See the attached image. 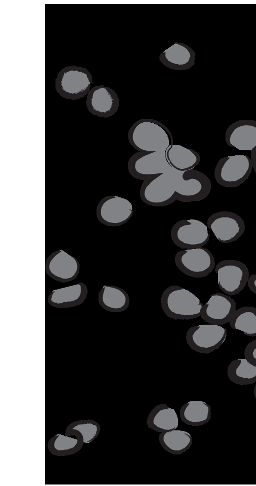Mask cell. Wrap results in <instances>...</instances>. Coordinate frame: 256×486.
Listing matches in <instances>:
<instances>
[{"instance_id": "1", "label": "cell", "mask_w": 256, "mask_h": 486, "mask_svg": "<svg viewBox=\"0 0 256 486\" xmlns=\"http://www.w3.org/2000/svg\"><path fill=\"white\" fill-rule=\"evenodd\" d=\"M128 139L138 151L166 152L174 144L168 128L152 119H142L134 123L128 131Z\"/></svg>"}, {"instance_id": "2", "label": "cell", "mask_w": 256, "mask_h": 486, "mask_svg": "<svg viewBox=\"0 0 256 486\" xmlns=\"http://www.w3.org/2000/svg\"><path fill=\"white\" fill-rule=\"evenodd\" d=\"M203 305L193 293L178 286L168 287L161 297L162 310L166 316L174 320H190L199 317Z\"/></svg>"}, {"instance_id": "3", "label": "cell", "mask_w": 256, "mask_h": 486, "mask_svg": "<svg viewBox=\"0 0 256 486\" xmlns=\"http://www.w3.org/2000/svg\"><path fill=\"white\" fill-rule=\"evenodd\" d=\"M175 169L146 179L142 182L140 195L147 204L154 206H164L176 200V196Z\"/></svg>"}, {"instance_id": "4", "label": "cell", "mask_w": 256, "mask_h": 486, "mask_svg": "<svg viewBox=\"0 0 256 486\" xmlns=\"http://www.w3.org/2000/svg\"><path fill=\"white\" fill-rule=\"evenodd\" d=\"M174 182L176 200L182 202L202 200L211 190L210 181L208 176L194 169L186 171L175 169Z\"/></svg>"}, {"instance_id": "5", "label": "cell", "mask_w": 256, "mask_h": 486, "mask_svg": "<svg viewBox=\"0 0 256 486\" xmlns=\"http://www.w3.org/2000/svg\"><path fill=\"white\" fill-rule=\"evenodd\" d=\"M252 167L251 159L247 155L224 157L216 165L214 178L219 184L224 187H238L248 178Z\"/></svg>"}, {"instance_id": "6", "label": "cell", "mask_w": 256, "mask_h": 486, "mask_svg": "<svg viewBox=\"0 0 256 486\" xmlns=\"http://www.w3.org/2000/svg\"><path fill=\"white\" fill-rule=\"evenodd\" d=\"M166 152L138 151L128 162V170L134 178L146 180L172 170Z\"/></svg>"}, {"instance_id": "7", "label": "cell", "mask_w": 256, "mask_h": 486, "mask_svg": "<svg viewBox=\"0 0 256 486\" xmlns=\"http://www.w3.org/2000/svg\"><path fill=\"white\" fill-rule=\"evenodd\" d=\"M175 263L184 274L194 278L207 276L215 266L214 258L212 253L202 247L178 252L175 256Z\"/></svg>"}, {"instance_id": "8", "label": "cell", "mask_w": 256, "mask_h": 486, "mask_svg": "<svg viewBox=\"0 0 256 486\" xmlns=\"http://www.w3.org/2000/svg\"><path fill=\"white\" fill-rule=\"evenodd\" d=\"M226 336V328L210 324L190 327L186 334V340L195 351L208 354L218 349Z\"/></svg>"}, {"instance_id": "9", "label": "cell", "mask_w": 256, "mask_h": 486, "mask_svg": "<svg viewBox=\"0 0 256 486\" xmlns=\"http://www.w3.org/2000/svg\"><path fill=\"white\" fill-rule=\"evenodd\" d=\"M170 235L174 243L184 249L201 248L210 238L207 226L195 219L177 222L172 227Z\"/></svg>"}, {"instance_id": "10", "label": "cell", "mask_w": 256, "mask_h": 486, "mask_svg": "<svg viewBox=\"0 0 256 486\" xmlns=\"http://www.w3.org/2000/svg\"><path fill=\"white\" fill-rule=\"evenodd\" d=\"M220 288L227 295H235L242 290L248 282L249 273L242 262L228 260L221 261L215 267Z\"/></svg>"}, {"instance_id": "11", "label": "cell", "mask_w": 256, "mask_h": 486, "mask_svg": "<svg viewBox=\"0 0 256 486\" xmlns=\"http://www.w3.org/2000/svg\"><path fill=\"white\" fill-rule=\"evenodd\" d=\"M90 73L85 69L70 66L62 70L56 80V89L63 97L78 99L89 91L92 83Z\"/></svg>"}, {"instance_id": "12", "label": "cell", "mask_w": 256, "mask_h": 486, "mask_svg": "<svg viewBox=\"0 0 256 486\" xmlns=\"http://www.w3.org/2000/svg\"><path fill=\"white\" fill-rule=\"evenodd\" d=\"M98 220L107 226H120L126 223L132 216V203L126 199L109 195L98 203L96 210Z\"/></svg>"}, {"instance_id": "13", "label": "cell", "mask_w": 256, "mask_h": 486, "mask_svg": "<svg viewBox=\"0 0 256 486\" xmlns=\"http://www.w3.org/2000/svg\"><path fill=\"white\" fill-rule=\"evenodd\" d=\"M217 239L222 243L238 239L244 232V221L238 215L230 211H220L212 214L207 221Z\"/></svg>"}, {"instance_id": "14", "label": "cell", "mask_w": 256, "mask_h": 486, "mask_svg": "<svg viewBox=\"0 0 256 486\" xmlns=\"http://www.w3.org/2000/svg\"><path fill=\"white\" fill-rule=\"evenodd\" d=\"M80 265L77 259L60 250L51 254L45 263L46 274L62 283L71 281L78 276Z\"/></svg>"}, {"instance_id": "15", "label": "cell", "mask_w": 256, "mask_h": 486, "mask_svg": "<svg viewBox=\"0 0 256 486\" xmlns=\"http://www.w3.org/2000/svg\"><path fill=\"white\" fill-rule=\"evenodd\" d=\"M236 303L230 296L217 293L210 295L201 309L200 316L211 324L224 325L230 322L236 311Z\"/></svg>"}, {"instance_id": "16", "label": "cell", "mask_w": 256, "mask_h": 486, "mask_svg": "<svg viewBox=\"0 0 256 486\" xmlns=\"http://www.w3.org/2000/svg\"><path fill=\"white\" fill-rule=\"evenodd\" d=\"M226 144L240 150L256 149V121L242 120L231 124L226 132Z\"/></svg>"}, {"instance_id": "17", "label": "cell", "mask_w": 256, "mask_h": 486, "mask_svg": "<svg viewBox=\"0 0 256 486\" xmlns=\"http://www.w3.org/2000/svg\"><path fill=\"white\" fill-rule=\"evenodd\" d=\"M86 103L91 113L104 118L113 115L119 105L116 93L110 88L103 86H96L90 91Z\"/></svg>"}, {"instance_id": "18", "label": "cell", "mask_w": 256, "mask_h": 486, "mask_svg": "<svg viewBox=\"0 0 256 486\" xmlns=\"http://www.w3.org/2000/svg\"><path fill=\"white\" fill-rule=\"evenodd\" d=\"M88 288L82 283L53 290L49 295L48 304L58 308H68L79 305L86 299Z\"/></svg>"}, {"instance_id": "19", "label": "cell", "mask_w": 256, "mask_h": 486, "mask_svg": "<svg viewBox=\"0 0 256 486\" xmlns=\"http://www.w3.org/2000/svg\"><path fill=\"white\" fill-rule=\"evenodd\" d=\"M166 157L170 165L178 171L192 169L200 161L198 152L179 144L170 145L166 151Z\"/></svg>"}, {"instance_id": "20", "label": "cell", "mask_w": 256, "mask_h": 486, "mask_svg": "<svg viewBox=\"0 0 256 486\" xmlns=\"http://www.w3.org/2000/svg\"><path fill=\"white\" fill-rule=\"evenodd\" d=\"M98 303L104 310L112 312L124 311L129 306L128 294L122 288L104 285L98 294Z\"/></svg>"}, {"instance_id": "21", "label": "cell", "mask_w": 256, "mask_h": 486, "mask_svg": "<svg viewBox=\"0 0 256 486\" xmlns=\"http://www.w3.org/2000/svg\"><path fill=\"white\" fill-rule=\"evenodd\" d=\"M146 422L150 428L162 432L175 429L178 425V418L174 409L162 404L152 410Z\"/></svg>"}, {"instance_id": "22", "label": "cell", "mask_w": 256, "mask_h": 486, "mask_svg": "<svg viewBox=\"0 0 256 486\" xmlns=\"http://www.w3.org/2000/svg\"><path fill=\"white\" fill-rule=\"evenodd\" d=\"M159 440L163 448L169 452L180 454L189 448L192 443L190 434L184 431H162Z\"/></svg>"}, {"instance_id": "23", "label": "cell", "mask_w": 256, "mask_h": 486, "mask_svg": "<svg viewBox=\"0 0 256 486\" xmlns=\"http://www.w3.org/2000/svg\"><path fill=\"white\" fill-rule=\"evenodd\" d=\"M180 416L187 424L201 425L210 420V407L204 402L192 401L182 406Z\"/></svg>"}, {"instance_id": "24", "label": "cell", "mask_w": 256, "mask_h": 486, "mask_svg": "<svg viewBox=\"0 0 256 486\" xmlns=\"http://www.w3.org/2000/svg\"><path fill=\"white\" fill-rule=\"evenodd\" d=\"M228 375L229 379L236 384H252L256 382V366L246 359L239 358L230 364Z\"/></svg>"}, {"instance_id": "25", "label": "cell", "mask_w": 256, "mask_h": 486, "mask_svg": "<svg viewBox=\"0 0 256 486\" xmlns=\"http://www.w3.org/2000/svg\"><path fill=\"white\" fill-rule=\"evenodd\" d=\"M231 327L248 336H256V308L244 307L236 310L230 321Z\"/></svg>"}, {"instance_id": "26", "label": "cell", "mask_w": 256, "mask_h": 486, "mask_svg": "<svg viewBox=\"0 0 256 486\" xmlns=\"http://www.w3.org/2000/svg\"><path fill=\"white\" fill-rule=\"evenodd\" d=\"M164 54L168 61L178 65L186 64L190 57V52L186 47L177 43L166 50Z\"/></svg>"}, {"instance_id": "27", "label": "cell", "mask_w": 256, "mask_h": 486, "mask_svg": "<svg viewBox=\"0 0 256 486\" xmlns=\"http://www.w3.org/2000/svg\"><path fill=\"white\" fill-rule=\"evenodd\" d=\"M244 357L250 364L256 366V340L248 343L244 350Z\"/></svg>"}, {"instance_id": "28", "label": "cell", "mask_w": 256, "mask_h": 486, "mask_svg": "<svg viewBox=\"0 0 256 486\" xmlns=\"http://www.w3.org/2000/svg\"><path fill=\"white\" fill-rule=\"evenodd\" d=\"M248 287L256 294V275H252L248 280Z\"/></svg>"}, {"instance_id": "29", "label": "cell", "mask_w": 256, "mask_h": 486, "mask_svg": "<svg viewBox=\"0 0 256 486\" xmlns=\"http://www.w3.org/2000/svg\"><path fill=\"white\" fill-rule=\"evenodd\" d=\"M251 160L252 167L256 173V149H254L251 151Z\"/></svg>"}, {"instance_id": "30", "label": "cell", "mask_w": 256, "mask_h": 486, "mask_svg": "<svg viewBox=\"0 0 256 486\" xmlns=\"http://www.w3.org/2000/svg\"><path fill=\"white\" fill-rule=\"evenodd\" d=\"M254 395L255 397L256 398V386L254 387Z\"/></svg>"}]
</instances>
